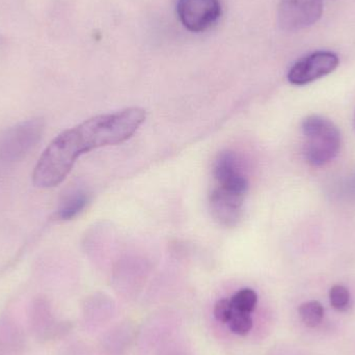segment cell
<instances>
[{
  "label": "cell",
  "instance_id": "5bb4252c",
  "mask_svg": "<svg viewBox=\"0 0 355 355\" xmlns=\"http://www.w3.org/2000/svg\"><path fill=\"white\" fill-rule=\"evenodd\" d=\"M234 310L233 304H232L231 300H218L215 304L214 310H213V314H214L215 318L219 321V322L227 323L233 316Z\"/></svg>",
  "mask_w": 355,
  "mask_h": 355
},
{
  "label": "cell",
  "instance_id": "9c48e42d",
  "mask_svg": "<svg viewBox=\"0 0 355 355\" xmlns=\"http://www.w3.org/2000/svg\"><path fill=\"white\" fill-rule=\"evenodd\" d=\"M89 196L83 190H74L64 196L58 210V217L62 220L75 218L87 207Z\"/></svg>",
  "mask_w": 355,
  "mask_h": 355
},
{
  "label": "cell",
  "instance_id": "277c9868",
  "mask_svg": "<svg viewBox=\"0 0 355 355\" xmlns=\"http://www.w3.org/2000/svg\"><path fill=\"white\" fill-rule=\"evenodd\" d=\"M324 0H281L277 8L279 27L285 31H297L320 20Z\"/></svg>",
  "mask_w": 355,
  "mask_h": 355
},
{
  "label": "cell",
  "instance_id": "5b68a950",
  "mask_svg": "<svg viewBox=\"0 0 355 355\" xmlns=\"http://www.w3.org/2000/svg\"><path fill=\"white\" fill-rule=\"evenodd\" d=\"M337 54L331 51H317L297 60L288 73L291 85H306L333 73L339 66Z\"/></svg>",
  "mask_w": 355,
  "mask_h": 355
},
{
  "label": "cell",
  "instance_id": "30bf717a",
  "mask_svg": "<svg viewBox=\"0 0 355 355\" xmlns=\"http://www.w3.org/2000/svg\"><path fill=\"white\" fill-rule=\"evenodd\" d=\"M300 316L306 327H316L324 318V308L320 302L311 300L300 306Z\"/></svg>",
  "mask_w": 355,
  "mask_h": 355
},
{
  "label": "cell",
  "instance_id": "52a82bcc",
  "mask_svg": "<svg viewBox=\"0 0 355 355\" xmlns=\"http://www.w3.org/2000/svg\"><path fill=\"white\" fill-rule=\"evenodd\" d=\"M213 176L216 187L231 193L245 196L248 182L242 173L237 156L233 152L225 151L217 156L213 166Z\"/></svg>",
  "mask_w": 355,
  "mask_h": 355
},
{
  "label": "cell",
  "instance_id": "ba28073f",
  "mask_svg": "<svg viewBox=\"0 0 355 355\" xmlns=\"http://www.w3.org/2000/svg\"><path fill=\"white\" fill-rule=\"evenodd\" d=\"M243 202V196L215 187L210 194L211 213L221 225L235 227L241 220Z\"/></svg>",
  "mask_w": 355,
  "mask_h": 355
},
{
  "label": "cell",
  "instance_id": "4fadbf2b",
  "mask_svg": "<svg viewBox=\"0 0 355 355\" xmlns=\"http://www.w3.org/2000/svg\"><path fill=\"white\" fill-rule=\"evenodd\" d=\"M331 306L338 311H344L349 306L352 296L349 290L342 285H335L329 291Z\"/></svg>",
  "mask_w": 355,
  "mask_h": 355
},
{
  "label": "cell",
  "instance_id": "3957f363",
  "mask_svg": "<svg viewBox=\"0 0 355 355\" xmlns=\"http://www.w3.org/2000/svg\"><path fill=\"white\" fill-rule=\"evenodd\" d=\"M44 127L42 119H33L4 131L0 137V164H14L22 159L41 139Z\"/></svg>",
  "mask_w": 355,
  "mask_h": 355
},
{
  "label": "cell",
  "instance_id": "7c38bea8",
  "mask_svg": "<svg viewBox=\"0 0 355 355\" xmlns=\"http://www.w3.org/2000/svg\"><path fill=\"white\" fill-rule=\"evenodd\" d=\"M227 324H229L230 329L236 335L245 336L252 331L254 321L248 313L235 311Z\"/></svg>",
  "mask_w": 355,
  "mask_h": 355
},
{
  "label": "cell",
  "instance_id": "8fae6325",
  "mask_svg": "<svg viewBox=\"0 0 355 355\" xmlns=\"http://www.w3.org/2000/svg\"><path fill=\"white\" fill-rule=\"evenodd\" d=\"M231 302L234 310L250 314L256 309L258 295L254 290L245 288L234 294L233 297L231 298Z\"/></svg>",
  "mask_w": 355,
  "mask_h": 355
},
{
  "label": "cell",
  "instance_id": "8992f818",
  "mask_svg": "<svg viewBox=\"0 0 355 355\" xmlns=\"http://www.w3.org/2000/svg\"><path fill=\"white\" fill-rule=\"evenodd\" d=\"M177 14L183 26L192 33L211 28L221 15L219 0H178Z\"/></svg>",
  "mask_w": 355,
  "mask_h": 355
},
{
  "label": "cell",
  "instance_id": "6da1fadb",
  "mask_svg": "<svg viewBox=\"0 0 355 355\" xmlns=\"http://www.w3.org/2000/svg\"><path fill=\"white\" fill-rule=\"evenodd\" d=\"M146 116L141 108H126L93 116L60 133L40 157L33 171V184L40 188L58 186L83 154L124 143L139 130Z\"/></svg>",
  "mask_w": 355,
  "mask_h": 355
},
{
  "label": "cell",
  "instance_id": "7a4b0ae2",
  "mask_svg": "<svg viewBox=\"0 0 355 355\" xmlns=\"http://www.w3.org/2000/svg\"><path fill=\"white\" fill-rule=\"evenodd\" d=\"M302 129L306 139L304 154L309 164L320 168L337 157L341 150L342 135L335 123L313 114L304 119Z\"/></svg>",
  "mask_w": 355,
  "mask_h": 355
}]
</instances>
